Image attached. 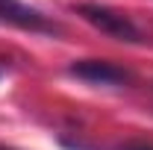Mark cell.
I'll return each instance as SVG.
<instances>
[{"mask_svg": "<svg viewBox=\"0 0 153 150\" xmlns=\"http://www.w3.org/2000/svg\"><path fill=\"white\" fill-rule=\"evenodd\" d=\"M0 21H9L21 30H30V33H47V36H59L62 27L56 21H50L47 15H41L38 9L21 3V0H0Z\"/></svg>", "mask_w": 153, "mask_h": 150, "instance_id": "3", "label": "cell"}, {"mask_svg": "<svg viewBox=\"0 0 153 150\" xmlns=\"http://www.w3.org/2000/svg\"><path fill=\"white\" fill-rule=\"evenodd\" d=\"M118 150H153L150 141H127V144H121Z\"/></svg>", "mask_w": 153, "mask_h": 150, "instance_id": "4", "label": "cell"}, {"mask_svg": "<svg viewBox=\"0 0 153 150\" xmlns=\"http://www.w3.org/2000/svg\"><path fill=\"white\" fill-rule=\"evenodd\" d=\"M68 74L91 85H130L133 82V74L109 59H76L68 65Z\"/></svg>", "mask_w": 153, "mask_h": 150, "instance_id": "2", "label": "cell"}, {"mask_svg": "<svg viewBox=\"0 0 153 150\" xmlns=\"http://www.w3.org/2000/svg\"><path fill=\"white\" fill-rule=\"evenodd\" d=\"M74 12L85 21V24H91L94 30L106 33V36L115 38V41H127V44H141V41H144L141 30H138L124 12H118V9H109V6H103V3H74Z\"/></svg>", "mask_w": 153, "mask_h": 150, "instance_id": "1", "label": "cell"}, {"mask_svg": "<svg viewBox=\"0 0 153 150\" xmlns=\"http://www.w3.org/2000/svg\"><path fill=\"white\" fill-rule=\"evenodd\" d=\"M0 150H15V147H9V144H0Z\"/></svg>", "mask_w": 153, "mask_h": 150, "instance_id": "5", "label": "cell"}]
</instances>
